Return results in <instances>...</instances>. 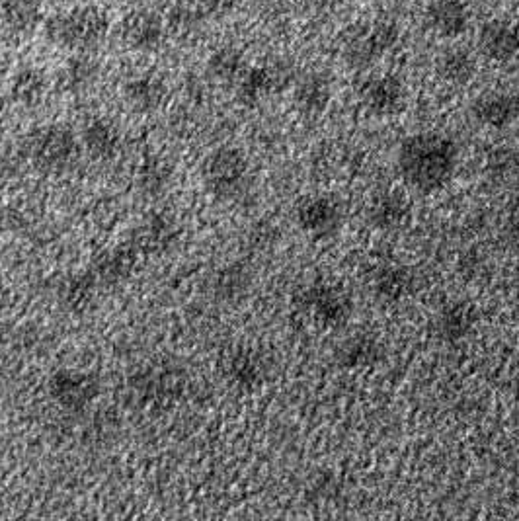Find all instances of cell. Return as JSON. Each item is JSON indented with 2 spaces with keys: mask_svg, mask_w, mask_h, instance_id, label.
<instances>
[{
  "mask_svg": "<svg viewBox=\"0 0 519 521\" xmlns=\"http://www.w3.org/2000/svg\"><path fill=\"white\" fill-rule=\"evenodd\" d=\"M84 145L88 147L90 153L108 157L118 149L120 133L114 127V123H110V121H90L84 129Z\"/></svg>",
  "mask_w": 519,
  "mask_h": 521,
  "instance_id": "d4e9b609",
  "label": "cell"
},
{
  "mask_svg": "<svg viewBox=\"0 0 519 521\" xmlns=\"http://www.w3.org/2000/svg\"><path fill=\"white\" fill-rule=\"evenodd\" d=\"M30 153L41 166L61 168L77 155V139L63 125L41 127L30 137Z\"/></svg>",
  "mask_w": 519,
  "mask_h": 521,
  "instance_id": "52a82bcc",
  "label": "cell"
},
{
  "mask_svg": "<svg viewBox=\"0 0 519 521\" xmlns=\"http://www.w3.org/2000/svg\"><path fill=\"white\" fill-rule=\"evenodd\" d=\"M248 180V162L237 149H219L205 164V182L219 198L239 196Z\"/></svg>",
  "mask_w": 519,
  "mask_h": 521,
  "instance_id": "5b68a950",
  "label": "cell"
},
{
  "mask_svg": "<svg viewBox=\"0 0 519 521\" xmlns=\"http://www.w3.org/2000/svg\"><path fill=\"white\" fill-rule=\"evenodd\" d=\"M475 120L490 129H506L519 121V96L508 92H486L471 108Z\"/></svg>",
  "mask_w": 519,
  "mask_h": 521,
  "instance_id": "7c38bea8",
  "label": "cell"
},
{
  "mask_svg": "<svg viewBox=\"0 0 519 521\" xmlns=\"http://www.w3.org/2000/svg\"><path fill=\"white\" fill-rule=\"evenodd\" d=\"M506 231L510 241L514 242L519 248V198L510 203L508 213H506Z\"/></svg>",
  "mask_w": 519,
  "mask_h": 521,
  "instance_id": "f546056e",
  "label": "cell"
},
{
  "mask_svg": "<svg viewBox=\"0 0 519 521\" xmlns=\"http://www.w3.org/2000/svg\"><path fill=\"white\" fill-rule=\"evenodd\" d=\"M55 395L67 404H80L94 399L92 381L82 375H59L55 381Z\"/></svg>",
  "mask_w": 519,
  "mask_h": 521,
  "instance_id": "484cf974",
  "label": "cell"
},
{
  "mask_svg": "<svg viewBox=\"0 0 519 521\" xmlns=\"http://www.w3.org/2000/svg\"><path fill=\"white\" fill-rule=\"evenodd\" d=\"M344 61L354 69H367L399 43V28L389 22L360 24L346 30Z\"/></svg>",
  "mask_w": 519,
  "mask_h": 521,
  "instance_id": "3957f363",
  "label": "cell"
},
{
  "mask_svg": "<svg viewBox=\"0 0 519 521\" xmlns=\"http://www.w3.org/2000/svg\"><path fill=\"white\" fill-rule=\"evenodd\" d=\"M198 20H200V12H194L192 8H180V10H176V12L170 16L168 28L172 26V28H174L176 32H180V34H190V32L196 28Z\"/></svg>",
  "mask_w": 519,
  "mask_h": 521,
  "instance_id": "f1b7e54d",
  "label": "cell"
},
{
  "mask_svg": "<svg viewBox=\"0 0 519 521\" xmlns=\"http://www.w3.org/2000/svg\"><path fill=\"white\" fill-rule=\"evenodd\" d=\"M342 207L328 196H313L303 201L297 209L299 227L315 241L332 239L342 227Z\"/></svg>",
  "mask_w": 519,
  "mask_h": 521,
  "instance_id": "8992f818",
  "label": "cell"
},
{
  "mask_svg": "<svg viewBox=\"0 0 519 521\" xmlns=\"http://www.w3.org/2000/svg\"><path fill=\"white\" fill-rule=\"evenodd\" d=\"M110 20L96 6H77L55 12L43 24L49 43L77 53H90L108 38Z\"/></svg>",
  "mask_w": 519,
  "mask_h": 521,
  "instance_id": "7a4b0ae2",
  "label": "cell"
},
{
  "mask_svg": "<svg viewBox=\"0 0 519 521\" xmlns=\"http://www.w3.org/2000/svg\"><path fill=\"white\" fill-rule=\"evenodd\" d=\"M100 75V63L90 53L73 55L61 71L63 88L69 92H82L90 88Z\"/></svg>",
  "mask_w": 519,
  "mask_h": 521,
  "instance_id": "7402d4cb",
  "label": "cell"
},
{
  "mask_svg": "<svg viewBox=\"0 0 519 521\" xmlns=\"http://www.w3.org/2000/svg\"><path fill=\"white\" fill-rule=\"evenodd\" d=\"M237 0H203V10L211 16H221L227 14Z\"/></svg>",
  "mask_w": 519,
  "mask_h": 521,
  "instance_id": "4dcf8cb0",
  "label": "cell"
},
{
  "mask_svg": "<svg viewBox=\"0 0 519 521\" xmlns=\"http://www.w3.org/2000/svg\"><path fill=\"white\" fill-rule=\"evenodd\" d=\"M332 100V84L326 75L311 73L301 79L295 88V104L297 108L311 118H317L326 112Z\"/></svg>",
  "mask_w": 519,
  "mask_h": 521,
  "instance_id": "ac0fdd59",
  "label": "cell"
},
{
  "mask_svg": "<svg viewBox=\"0 0 519 521\" xmlns=\"http://www.w3.org/2000/svg\"><path fill=\"white\" fill-rule=\"evenodd\" d=\"M412 219V201L399 190L377 196L369 207V221L379 231H399Z\"/></svg>",
  "mask_w": 519,
  "mask_h": 521,
  "instance_id": "4fadbf2b",
  "label": "cell"
},
{
  "mask_svg": "<svg viewBox=\"0 0 519 521\" xmlns=\"http://www.w3.org/2000/svg\"><path fill=\"white\" fill-rule=\"evenodd\" d=\"M488 172L496 180L514 182L519 186V151L502 149L492 153L488 159Z\"/></svg>",
  "mask_w": 519,
  "mask_h": 521,
  "instance_id": "4316f807",
  "label": "cell"
},
{
  "mask_svg": "<svg viewBox=\"0 0 519 521\" xmlns=\"http://www.w3.org/2000/svg\"><path fill=\"white\" fill-rule=\"evenodd\" d=\"M209 75L219 82H239L248 65L244 55L235 47H221L211 53L207 61Z\"/></svg>",
  "mask_w": 519,
  "mask_h": 521,
  "instance_id": "603a6c76",
  "label": "cell"
},
{
  "mask_svg": "<svg viewBox=\"0 0 519 521\" xmlns=\"http://www.w3.org/2000/svg\"><path fill=\"white\" fill-rule=\"evenodd\" d=\"M471 14L463 0H432L426 8L428 28L445 40H455L469 30Z\"/></svg>",
  "mask_w": 519,
  "mask_h": 521,
  "instance_id": "8fae6325",
  "label": "cell"
},
{
  "mask_svg": "<svg viewBox=\"0 0 519 521\" xmlns=\"http://www.w3.org/2000/svg\"><path fill=\"white\" fill-rule=\"evenodd\" d=\"M166 36V24L159 12L149 8L131 10L120 24V38L129 49L155 51Z\"/></svg>",
  "mask_w": 519,
  "mask_h": 521,
  "instance_id": "ba28073f",
  "label": "cell"
},
{
  "mask_svg": "<svg viewBox=\"0 0 519 521\" xmlns=\"http://www.w3.org/2000/svg\"><path fill=\"white\" fill-rule=\"evenodd\" d=\"M406 90L400 79L393 75L373 77L361 88V102L369 114L379 118H389L399 114L404 108Z\"/></svg>",
  "mask_w": 519,
  "mask_h": 521,
  "instance_id": "9c48e42d",
  "label": "cell"
},
{
  "mask_svg": "<svg viewBox=\"0 0 519 521\" xmlns=\"http://www.w3.org/2000/svg\"><path fill=\"white\" fill-rule=\"evenodd\" d=\"M166 84L157 75H139L123 86V98L135 112H155L166 100Z\"/></svg>",
  "mask_w": 519,
  "mask_h": 521,
  "instance_id": "e0dca14e",
  "label": "cell"
},
{
  "mask_svg": "<svg viewBox=\"0 0 519 521\" xmlns=\"http://www.w3.org/2000/svg\"><path fill=\"white\" fill-rule=\"evenodd\" d=\"M47 94V77L36 67H26L18 71L12 79V96L18 104L38 106Z\"/></svg>",
  "mask_w": 519,
  "mask_h": 521,
  "instance_id": "cb8c5ba5",
  "label": "cell"
},
{
  "mask_svg": "<svg viewBox=\"0 0 519 521\" xmlns=\"http://www.w3.org/2000/svg\"><path fill=\"white\" fill-rule=\"evenodd\" d=\"M375 293L385 301H402L414 289V276L408 268L399 264H389L381 268L375 276Z\"/></svg>",
  "mask_w": 519,
  "mask_h": 521,
  "instance_id": "44dd1931",
  "label": "cell"
},
{
  "mask_svg": "<svg viewBox=\"0 0 519 521\" xmlns=\"http://www.w3.org/2000/svg\"><path fill=\"white\" fill-rule=\"evenodd\" d=\"M43 22V0H0V24L12 34H32Z\"/></svg>",
  "mask_w": 519,
  "mask_h": 521,
  "instance_id": "2e32d148",
  "label": "cell"
},
{
  "mask_svg": "<svg viewBox=\"0 0 519 521\" xmlns=\"http://www.w3.org/2000/svg\"><path fill=\"white\" fill-rule=\"evenodd\" d=\"M402 180L420 194H436L455 176L459 149L441 133H416L406 137L397 155Z\"/></svg>",
  "mask_w": 519,
  "mask_h": 521,
  "instance_id": "6da1fadb",
  "label": "cell"
},
{
  "mask_svg": "<svg viewBox=\"0 0 519 521\" xmlns=\"http://www.w3.org/2000/svg\"><path fill=\"white\" fill-rule=\"evenodd\" d=\"M477 322H479V315L471 303L453 301L441 309L436 319V330L443 342L457 344L467 336H471Z\"/></svg>",
  "mask_w": 519,
  "mask_h": 521,
  "instance_id": "9a60e30c",
  "label": "cell"
},
{
  "mask_svg": "<svg viewBox=\"0 0 519 521\" xmlns=\"http://www.w3.org/2000/svg\"><path fill=\"white\" fill-rule=\"evenodd\" d=\"M479 49L496 63H508L519 53V28L510 20H488L480 26Z\"/></svg>",
  "mask_w": 519,
  "mask_h": 521,
  "instance_id": "30bf717a",
  "label": "cell"
},
{
  "mask_svg": "<svg viewBox=\"0 0 519 521\" xmlns=\"http://www.w3.org/2000/svg\"><path fill=\"white\" fill-rule=\"evenodd\" d=\"M233 371H235L237 381L242 383V385L258 383L260 381V373H262L258 361H254L252 358H240L239 361H235Z\"/></svg>",
  "mask_w": 519,
  "mask_h": 521,
  "instance_id": "83f0119b",
  "label": "cell"
},
{
  "mask_svg": "<svg viewBox=\"0 0 519 521\" xmlns=\"http://www.w3.org/2000/svg\"><path fill=\"white\" fill-rule=\"evenodd\" d=\"M303 307L319 326L332 330L346 326L354 313V301L348 291L332 281L313 283L303 293Z\"/></svg>",
  "mask_w": 519,
  "mask_h": 521,
  "instance_id": "277c9868",
  "label": "cell"
},
{
  "mask_svg": "<svg viewBox=\"0 0 519 521\" xmlns=\"http://www.w3.org/2000/svg\"><path fill=\"white\" fill-rule=\"evenodd\" d=\"M287 77H289V73L280 65L246 69L242 79L237 82L240 100L246 104H256V102L268 98L270 94L281 90L287 82Z\"/></svg>",
  "mask_w": 519,
  "mask_h": 521,
  "instance_id": "5bb4252c",
  "label": "cell"
},
{
  "mask_svg": "<svg viewBox=\"0 0 519 521\" xmlns=\"http://www.w3.org/2000/svg\"><path fill=\"white\" fill-rule=\"evenodd\" d=\"M381 356H383V348L379 340L363 334L348 338L338 348V363L344 369H352V371L377 365L381 361Z\"/></svg>",
  "mask_w": 519,
  "mask_h": 521,
  "instance_id": "d6986e66",
  "label": "cell"
},
{
  "mask_svg": "<svg viewBox=\"0 0 519 521\" xmlns=\"http://www.w3.org/2000/svg\"><path fill=\"white\" fill-rule=\"evenodd\" d=\"M475 73H477V61L463 47L447 49L438 59V75L441 81L447 84L463 86L475 77Z\"/></svg>",
  "mask_w": 519,
  "mask_h": 521,
  "instance_id": "ffe728a7",
  "label": "cell"
}]
</instances>
